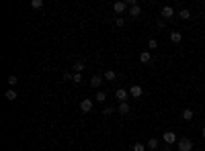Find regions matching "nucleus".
Here are the masks:
<instances>
[{"label":"nucleus","instance_id":"nucleus-17","mask_svg":"<svg viewBox=\"0 0 205 151\" xmlns=\"http://www.w3.org/2000/svg\"><path fill=\"white\" fill-rule=\"evenodd\" d=\"M119 112H121V114H129V104L121 102V104H119Z\"/></svg>","mask_w":205,"mask_h":151},{"label":"nucleus","instance_id":"nucleus-15","mask_svg":"<svg viewBox=\"0 0 205 151\" xmlns=\"http://www.w3.org/2000/svg\"><path fill=\"white\" fill-rule=\"evenodd\" d=\"M4 98H6V100H10V102H12V100H17V92H15V90H6Z\"/></svg>","mask_w":205,"mask_h":151},{"label":"nucleus","instance_id":"nucleus-29","mask_svg":"<svg viewBox=\"0 0 205 151\" xmlns=\"http://www.w3.org/2000/svg\"><path fill=\"white\" fill-rule=\"evenodd\" d=\"M201 135H203V137H205V127H203V131H201Z\"/></svg>","mask_w":205,"mask_h":151},{"label":"nucleus","instance_id":"nucleus-5","mask_svg":"<svg viewBox=\"0 0 205 151\" xmlns=\"http://www.w3.org/2000/svg\"><path fill=\"white\" fill-rule=\"evenodd\" d=\"M160 16H164V19H172V16H174V8H172V6H162Z\"/></svg>","mask_w":205,"mask_h":151},{"label":"nucleus","instance_id":"nucleus-14","mask_svg":"<svg viewBox=\"0 0 205 151\" xmlns=\"http://www.w3.org/2000/svg\"><path fill=\"white\" fill-rule=\"evenodd\" d=\"M148 147H150V151H156L158 149V139H156V137H152L150 141H148Z\"/></svg>","mask_w":205,"mask_h":151},{"label":"nucleus","instance_id":"nucleus-22","mask_svg":"<svg viewBox=\"0 0 205 151\" xmlns=\"http://www.w3.org/2000/svg\"><path fill=\"white\" fill-rule=\"evenodd\" d=\"M158 47V41L156 39H150V41H148V49H156Z\"/></svg>","mask_w":205,"mask_h":151},{"label":"nucleus","instance_id":"nucleus-28","mask_svg":"<svg viewBox=\"0 0 205 151\" xmlns=\"http://www.w3.org/2000/svg\"><path fill=\"white\" fill-rule=\"evenodd\" d=\"M123 23H125L123 19H115V24H117V27H123Z\"/></svg>","mask_w":205,"mask_h":151},{"label":"nucleus","instance_id":"nucleus-12","mask_svg":"<svg viewBox=\"0 0 205 151\" xmlns=\"http://www.w3.org/2000/svg\"><path fill=\"white\" fill-rule=\"evenodd\" d=\"M102 78H105V80H109V82H113V80L117 78V73L113 72V69H107V72L102 73Z\"/></svg>","mask_w":205,"mask_h":151},{"label":"nucleus","instance_id":"nucleus-3","mask_svg":"<svg viewBox=\"0 0 205 151\" xmlns=\"http://www.w3.org/2000/svg\"><path fill=\"white\" fill-rule=\"evenodd\" d=\"M93 100H90V98H84V100H82V102H80V110H82V112H90V110H93Z\"/></svg>","mask_w":205,"mask_h":151},{"label":"nucleus","instance_id":"nucleus-30","mask_svg":"<svg viewBox=\"0 0 205 151\" xmlns=\"http://www.w3.org/2000/svg\"><path fill=\"white\" fill-rule=\"evenodd\" d=\"M203 6H205V2H203Z\"/></svg>","mask_w":205,"mask_h":151},{"label":"nucleus","instance_id":"nucleus-6","mask_svg":"<svg viewBox=\"0 0 205 151\" xmlns=\"http://www.w3.org/2000/svg\"><path fill=\"white\" fill-rule=\"evenodd\" d=\"M142 94H144L142 86H137V84H136V86H131V88H129V96H133V98H140Z\"/></svg>","mask_w":205,"mask_h":151},{"label":"nucleus","instance_id":"nucleus-26","mask_svg":"<svg viewBox=\"0 0 205 151\" xmlns=\"http://www.w3.org/2000/svg\"><path fill=\"white\" fill-rule=\"evenodd\" d=\"M158 29H164V27H166V23H164V20H162V19H158Z\"/></svg>","mask_w":205,"mask_h":151},{"label":"nucleus","instance_id":"nucleus-16","mask_svg":"<svg viewBox=\"0 0 205 151\" xmlns=\"http://www.w3.org/2000/svg\"><path fill=\"white\" fill-rule=\"evenodd\" d=\"M183 118H185V121H193V110H191V108H185V110H183Z\"/></svg>","mask_w":205,"mask_h":151},{"label":"nucleus","instance_id":"nucleus-7","mask_svg":"<svg viewBox=\"0 0 205 151\" xmlns=\"http://www.w3.org/2000/svg\"><path fill=\"white\" fill-rule=\"evenodd\" d=\"M102 80H105L102 76H98V73H94L93 78H90V86H93V88H98V86L102 84Z\"/></svg>","mask_w":205,"mask_h":151},{"label":"nucleus","instance_id":"nucleus-1","mask_svg":"<svg viewBox=\"0 0 205 151\" xmlns=\"http://www.w3.org/2000/svg\"><path fill=\"white\" fill-rule=\"evenodd\" d=\"M176 151H193V141L191 139H179V143H176Z\"/></svg>","mask_w":205,"mask_h":151},{"label":"nucleus","instance_id":"nucleus-24","mask_svg":"<svg viewBox=\"0 0 205 151\" xmlns=\"http://www.w3.org/2000/svg\"><path fill=\"white\" fill-rule=\"evenodd\" d=\"M74 84H80L82 82V73H74V80H72Z\"/></svg>","mask_w":205,"mask_h":151},{"label":"nucleus","instance_id":"nucleus-2","mask_svg":"<svg viewBox=\"0 0 205 151\" xmlns=\"http://www.w3.org/2000/svg\"><path fill=\"white\" fill-rule=\"evenodd\" d=\"M127 96H129V92H127L125 88H117V92H115V98H117L119 102H127Z\"/></svg>","mask_w":205,"mask_h":151},{"label":"nucleus","instance_id":"nucleus-19","mask_svg":"<svg viewBox=\"0 0 205 151\" xmlns=\"http://www.w3.org/2000/svg\"><path fill=\"white\" fill-rule=\"evenodd\" d=\"M82 69H84V64H82V61H76V64H74V72H76V73H80Z\"/></svg>","mask_w":205,"mask_h":151},{"label":"nucleus","instance_id":"nucleus-21","mask_svg":"<svg viewBox=\"0 0 205 151\" xmlns=\"http://www.w3.org/2000/svg\"><path fill=\"white\" fill-rule=\"evenodd\" d=\"M31 6L33 8H41L43 6V0H31Z\"/></svg>","mask_w":205,"mask_h":151},{"label":"nucleus","instance_id":"nucleus-8","mask_svg":"<svg viewBox=\"0 0 205 151\" xmlns=\"http://www.w3.org/2000/svg\"><path fill=\"white\" fill-rule=\"evenodd\" d=\"M127 8V2H121V0H119V2H115V4H113V10H115V12H117V15H121L123 10Z\"/></svg>","mask_w":205,"mask_h":151},{"label":"nucleus","instance_id":"nucleus-4","mask_svg":"<svg viewBox=\"0 0 205 151\" xmlns=\"http://www.w3.org/2000/svg\"><path fill=\"white\" fill-rule=\"evenodd\" d=\"M162 139H164V143H168V145H172V143H176V133H174V131H166Z\"/></svg>","mask_w":205,"mask_h":151},{"label":"nucleus","instance_id":"nucleus-27","mask_svg":"<svg viewBox=\"0 0 205 151\" xmlns=\"http://www.w3.org/2000/svg\"><path fill=\"white\" fill-rule=\"evenodd\" d=\"M64 80H66V82H70V80H74V76H72V73H64Z\"/></svg>","mask_w":205,"mask_h":151},{"label":"nucleus","instance_id":"nucleus-11","mask_svg":"<svg viewBox=\"0 0 205 151\" xmlns=\"http://www.w3.org/2000/svg\"><path fill=\"white\" fill-rule=\"evenodd\" d=\"M142 15V8L137 4H133V6H129V16H140Z\"/></svg>","mask_w":205,"mask_h":151},{"label":"nucleus","instance_id":"nucleus-9","mask_svg":"<svg viewBox=\"0 0 205 151\" xmlns=\"http://www.w3.org/2000/svg\"><path fill=\"white\" fill-rule=\"evenodd\" d=\"M140 61H142V64H150V61H152L150 51H142V53H140Z\"/></svg>","mask_w":205,"mask_h":151},{"label":"nucleus","instance_id":"nucleus-20","mask_svg":"<svg viewBox=\"0 0 205 151\" xmlns=\"http://www.w3.org/2000/svg\"><path fill=\"white\" fill-rule=\"evenodd\" d=\"M6 82H8L10 86H17V84H19V78H17V76H8V80H6Z\"/></svg>","mask_w":205,"mask_h":151},{"label":"nucleus","instance_id":"nucleus-25","mask_svg":"<svg viewBox=\"0 0 205 151\" xmlns=\"http://www.w3.org/2000/svg\"><path fill=\"white\" fill-rule=\"evenodd\" d=\"M102 114H105V117H111V114H113V108H105V110H102Z\"/></svg>","mask_w":205,"mask_h":151},{"label":"nucleus","instance_id":"nucleus-13","mask_svg":"<svg viewBox=\"0 0 205 151\" xmlns=\"http://www.w3.org/2000/svg\"><path fill=\"white\" fill-rule=\"evenodd\" d=\"M181 39H183V35L179 33V31H172V33H170V41H172V43H181Z\"/></svg>","mask_w":205,"mask_h":151},{"label":"nucleus","instance_id":"nucleus-10","mask_svg":"<svg viewBox=\"0 0 205 151\" xmlns=\"http://www.w3.org/2000/svg\"><path fill=\"white\" fill-rule=\"evenodd\" d=\"M179 19L189 20V19H191V10H189V8H181V10H179Z\"/></svg>","mask_w":205,"mask_h":151},{"label":"nucleus","instance_id":"nucleus-23","mask_svg":"<svg viewBox=\"0 0 205 151\" xmlns=\"http://www.w3.org/2000/svg\"><path fill=\"white\" fill-rule=\"evenodd\" d=\"M131 149H133V151H144L146 147H144V143H136V145H133Z\"/></svg>","mask_w":205,"mask_h":151},{"label":"nucleus","instance_id":"nucleus-18","mask_svg":"<svg viewBox=\"0 0 205 151\" xmlns=\"http://www.w3.org/2000/svg\"><path fill=\"white\" fill-rule=\"evenodd\" d=\"M94 100H97V102H105V100H107V94H105V92H97Z\"/></svg>","mask_w":205,"mask_h":151}]
</instances>
